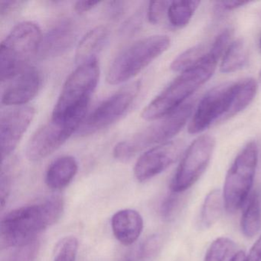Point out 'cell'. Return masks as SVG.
Listing matches in <instances>:
<instances>
[{
	"instance_id": "23",
	"label": "cell",
	"mask_w": 261,
	"mask_h": 261,
	"mask_svg": "<svg viewBox=\"0 0 261 261\" xmlns=\"http://www.w3.org/2000/svg\"><path fill=\"white\" fill-rule=\"evenodd\" d=\"M199 5V1L180 0L170 2L168 8L167 16L171 25L175 28L186 27Z\"/></svg>"
},
{
	"instance_id": "30",
	"label": "cell",
	"mask_w": 261,
	"mask_h": 261,
	"mask_svg": "<svg viewBox=\"0 0 261 261\" xmlns=\"http://www.w3.org/2000/svg\"><path fill=\"white\" fill-rule=\"evenodd\" d=\"M161 247V239L158 235H152L144 241L138 252V258L140 259H149L155 256Z\"/></svg>"
},
{
	"instance_id": "27",
	"label": "cell",
	"mask_w": 261,
	"mask_h": 261,
	"mask_svg": "<svg viewBox=\"0 0 261 261\" xmlns=\"http://www.w3.org/2000/svg\"><path fill=\"white\" fill-rule=\"evenodd\" d=\"M79 241L74 237H66L58 244L53 261H75Z\"/></svg>"
},
{
	"instance_id": "29",
	"label": "cell",
	"mask_w": 261,
	"mask_h": 261,
	"mask_svg": "<svg viewBox=\"0 0 261 261\" xmlns=\"http://www.w3.org/2000/svg\"><path fill=\"white\" fill-rule=\"evenodd\" d=\"M170 2L169 1H152L148 7V19L152 24L161 22L165 14L167 13Z\"/></svg>"
},
{
	"instance_id": "22",
	"label": "cell",
	"mask_w": 261,
	"mask_h": 261,
	"mask_svg": "<svg viewBox=\"0 0 261 261\" xmlns=\"http://www.w3.org/2000/svg\"><path fill=\"white\" fill-rule=\"evenodd\" d=\"M248 59V50L242 39L231 42L226 50L221 61V70L222 73H233L241 70L246 65Z\"/></svg>"
},
{
	"instance_id": "2",
	"label": "cell",
	"mask_w": 261,
	"mask_h": 261,
	"mask_svg": "<svg viewBox=\"0 0 261 261\" xmlns=\"http://www.w3.org/2000/svg\"><path fill=\"white\" fill-rule=\"evenodd\" d=\"M218 62V59L208 53L198 65L183 71L172 81L143 109L142 117L155 121L179 108L213 75Z\"/></svg>"
},
{
	"instance_id": "39",
	"label": "cell",
	"mask_w": 261,
	"mask_h": 261,
	"mask_svg": "<svg viewBox=\"0 0 261 261\" xmlns=\"http://www.w3.org/2000/svg\"><path fill=\"white\" fill-rule=\"evenodd\" d=\"M259 82H260V84H261V70H260V71H259Z\"/></svg>"
},
{
	"instance_id": "32",
	"label": "cell",
	"mask_w": 261,
	"mask_h": 261,
	"mask_svg": "<svg viewBox=\"0 0 261 261\" xmlns=\"http://www.w3.org/2000/svg\"><path fill=\"white\" fill-rule=\"evenodd\" d=\"M0 187H1V190H0V193H1L0 195H0V197H1V204H2L3 207L5 205V202L7 198H8L10 189V178L7 171L4 172V170H2Z\"/></svg>"
},
{
	"instance_id": "5",
	"label": "cell",
	"mask_w": 261,
	"mask_h": 261,
	"mask_svg": "<svg viewBox=\"0 0 261 261\" xmlns=\"http://www.w3.org/2000/svg\"><path fill=\"white\" fill-rule=\"evenodd\" d=\"M42 34L37 24L19 22L10 31L0 46V79L11 80L28 68L29 62L37 56Z\"/></svg>"
},
{
	"instance_id": "13",
	"label": "cell",
	"mask_w": 261,
	"mask_h": 261,
	"mask_svg": "<svg viewBox=\"0 0 261 261\" xmlns=\"http://www.w3.org/2000/svg\"><path fill=\"white\" fill-rule=\"evenodd\" d=\"M36 115L33 107H21L6 113L0 121V146L2 163L17 147Z\"/></svg>"
},
{
	"instance_id": "20",
	"label": "cell",
	"mask_w": 261,
	"mask_h": 261,
	"mask_svg": "<svg viewBox=\"0 0 261 261\" xmlns=\"http://www.w3.org/2000/svg\"><path fill=\"white\" fill-rule=\"evenodd\" d=\"M223 192L215 189L207 194L204 198L200 215L199 224L202 228H209L221 218L224 209Z\"/></svg>"
},
{
	"instance_id": "11",
	"label": "cell",
	"mask_w": 261,
	"mask_h": 261,
	"mask_svg": "<svg viewBox=\"0 0 261 261\" xmlns=\"http://www.w3.org/2000/svg\"><path fill=\"white\" fill-rule=\"evenodd\" d=\"M83 120L51 118L30 138L25 150L27 159L33 162L40 161L56 152L75 131L77 132Z\"/></svg>"
},
{
	"instance_id": "7",
	"label": "cell",
	"mask_w": 261,
	"mask_h": 261,
	"mask_svg": "<svg viewBox=\"0 0 261 261\" xmlns=\"http://www.w3.org/2000/svg\"><path fill=\"white\" fill-rule=\"evenodd\" d=\"M258 163V146L247 143L232 163L224 181V204L230 213L239 210L248 198Z\"/></svg>"
},
{
	"instance_id": "34",
	"label": "cell",
	"mask_w": 261,
	"mask_h": 261,
	"mask_svg": "<svg viewBox=\"0 0 261 261\" xmlns=\"http://www.w3.org/2000/svg\"><path fill=\"white\" fill-rule=\"evenodd\" d=\"M123 11H124V3L113 1L108 4L107 13L111 19H117L120 17Z\"/></svg>"
},
{
	"instance_id": "4",
	"label": "cell",
	"mask_w": 261,
	"mask_h": 261,
	"mask_svg": "<svg viewBox=\"0 0 261 261\" xmlns=\"http://www.w3.org/2000/svg\"><path fill=\"white\" fill-rule=\"evenodd\" d=\"M194 101H188L170 114L149 125L127 140L120 142L114 149V156L126 162L149 146L170 141L181 131L192 114Z\"/></svg>"
},
{
	"instance_id": "21",
	"label": "cell",
	"mask_w": 261,
	"mask_h": 261,
	"mask_svg": "<svg viewBox=\"0 0 261 261\" xmlns=\"http://www.w3.org/2000/svg\"><path fill=\"white\" fill-rule=\"evenodd\" d=\"M257 92V83L253 79H245L235 82L233 103L228 119L245 110L253 101Z\"/></svg>"
},
{
	"instance_id": "17",
	"label": "cell",
	"mask_w": 261,
	"mask_h": 261,
	"mask_svg": "<svg viewBox=\"0 0 261 261\" xmlns=\"http://www.w3.org/2000/svg\"><path fill=\"white\" fill-rule=\"evenodd\" d=\"M79 165L74 157H60L55 160L46 172L45 182L53 190H60L67 187L75 176Z\"/></svg>"
},
{
	"instance_id": "12",
	"label": "cell",
	"mask_w": 261,
	"mask_h": 261,
	"mask_svg": "<svg viewBox=\"0 0 261 261\" xmlns=\"http://www.w3.org/2000/svg\"><path fill=\"white\" fill-rule=\"evenodd\" d=\"M182 140H171L151 148L137 160L134 175L139 181H146L172 166L184 152Z\"/></svg>"
},
{
	"instance_id": "26",
	"label": "cell",
	"mask_w": 261,
	"mask_h": 261,
	"mask_svg": "<svg viewBox=\"0 0 261 261\" xmlns=\"http://www.w3.org/2000/svg\"><path fill=\"white\" fill-rule=\"evenodd\" d=\"M39 249L40 244L39 240H34L23 245L14 247V250L4 261H36Z\"/></svg>"
},
{
	"instance_id": "15",
	"label": "cell",
	"mask_w": 261,
	"mask_h": 261,
	"mask_svg": "<svg viewBox=\"0 0 261 261\" xmlns=\"http://www.w3.org/2000/svg\"><path fill=\"white\" fill-rule=\"evenodd\" d=\"M12 80L3 93L2 103L6 106L25 105L39 92L41 77L34 67H28Z\"/></svg>"
},
{
	"instance_id": "37",
	"label": "cell",
	"mask_w": 261,
	"mask_h": 261,
	"mask_svg": "<svg viewBox=\"0 0 261 261\" xmlns=\"http://www.w3.org/2000/svg\"><path fill=\"white\" fill-rule=\"evenodd\" d=\"M134 18L132 20L128 22L127 23L125 24L124 30L123 31L126 32V33H132L134 32V30H137L138 25H140V21H139V18Z\"/></svg>"
},
{
	"instance_id": "28",
	"label": "cell",
	"mask_w": 261,
	"mask_h": 261,
	"mask_svg": "<svg viewBox=\"0 0 261 261\" xmlns=\"http://www.w3.org/2000/svg\"><path fill=\"white\" fill-rule=\"evenodd\" d=\"M181 194L170 191V193L163 199L160 208V215L163 219L169 221L175 216L182 201Z\"/></svg>"
},
{
	"instance_id": "24",
	"label": "cell",
	"mask_w": 261,
	"mask_h": 261,
	"mask_svg": "<svg viewBox=\"0 0 261 261\" xmlns=\"http://www.w3.org/2000/svg\"><path fill=\"white\" fill-rule=\"evenodd\" d=\"M210 47L204 44H198L186 50L174 59L170 65L171 70L181 73L193 68L207 56Z\"/></svg>"
},
{
	"instance_id": "38",
	"label": "cell",
	"mask_w": 261,
	"mask_h": 261,
	"mask_svg": "<svg viewBox=\"0 0 261 261\" xmlns=\"http://www.w3.org/2000/svg\"><path fill=\"white\" fill-rule=\"evenodd\" d=\"M247 257H246L245 253L244 251H239L235 253L230 261H246Z\"/></svg>"
},
{
	"instance_id": "40",
	"label": "cell",
	"mask_w": 261,
	"mask_h": 261,
	"mask_svg": "<svg viewBox=\"0 0 261 261\" xmlns=\"http://www.w3.org/2000/svg\"><path fill=\"white\" fill-rule=\"evenodd\" d=\"M125 261H134V259H131V258H129V259H126Z\"/></svg>"
},
{
	"instance_id": "35",
	"label": "cell",
	"mask_w": 261,
	"mask_h": 261,
	"mask_svg": "<svg viewBox=\"0 0 261 261\" xmlns=\"http://www.w3.org/2000/svg\"><path fill=\"white\" fill-rule=\"evenodd\" d=\"M100 4L99 1H77L74 4V11L79 14H82L95 8Z\"/></svg>"
},
{
	"instance_id": "41",
	"label": "cell",
	"mask_w": 261,
	"mask_h": 261,
	"mask_svg": "<svg viewBox=\"0 0 261 261\" xmlns=\"http://www.w3.org/2000/svg\"><path fill=\"white\" fill-rule=\"evenodd\" d=\"M259 46H260V48H261V37H260V39H259Z\"/></svg>"
},
{
	"instance_id": "1",
	"label": "cell",
	"mask_w": 261,
	"mask_h": 261,
	"mask_svg": "<svg viewBox=\"0 0 261 261\" xmlns=\"http://www.w3.org/2000/svg\"><path fill=\"white\" fill-rule=\"evenodd\" d=\"M63 212V200L59 197L11 211L0 224V247L14 248L36 240L60 219Z\"/></svg>"
},
{
	"instance_id": "18",
	"label": "cell",
	"mask_w": 261,
	"mask_h": 261,
	"mask_svg": "<svg viewBox=\"0 0 261 261\" xmlns=\"http://www.w3.org/2000/svg\"><path fill=\"white\" fill-rule=\"evenodd\" d=\"M108 34V29L102 25L92 29L85 34L76 48V63L82 65L88 61L97 59L96 56L106 43Z\"/></svg>"
},
{
	"instance_id": "16",
	"label": "cell",
	"mask_w": 261,
	"mask_h": 261,
	"mask_svg": "<svg viewBox=\"0 0 261 261\" xmlns=\"http://www.w3.org/2000/svg\"><path fill=\"white\" fill-rule=\"evenodd\" d=\"M111 227L116 239L123 245L129 246L138 240L143 231V218L137 211L123 209L113 215Z\"/></svg>"
},
{
	"instance_id": "25",
	"label": "cell",
	"mask_w": 261,
	"mask_h": 261,
	"mask_svg": "<svg viewBox=\"0 0 261 261\" xmlns=\"http://www.w3.org/2000/svg\"><path fill=\"white\" fill-rule=\"evenodd\" d=\"M234 249L235 244L230 238H217L207 249L204 261H225Z\"/></svg>"
},
{
	"instance_id": "19",
	"label": "cell",
	"mask_w": 261,
	"mask_h": 261,
	"mask_svg": "<svg viewBox=\"0 0 261 261\" xmlns=\"http://www.w3.org/2000/svg\"><path fill=\"white\" fill-rule=\"evenodd\" d=\"M241 230L247 238H253L261 227V200L259 193L255 191L249 198L243 212Z\"/></svg>"
},
{
	"instance_id": "31",
	"label": "cell",
	"mask_w": 261,
	"mask_h": 261,
	"mask_svg": "<svg viewBox=\"0 0 261 261\" xmlns=\"http://www.w3.org/2000/svg\"><path fill=\"white\" fill-rule=\"evenodd\" d=\"M250 2H244V1H219L215 3V8L217 12L224 13V12L232 11L237 9L241 8Z\"/></svg>"
},
{
	"instance_id": "10",
	"label": "cell",
	"mask_w": 261,
	"mask_h": 261,
	"mask_svg": "<svg viewBox=\"0 0 261 261\" xmlns=\"http://www.w3.org/2000/svg\"><path fill=\"white\" fill-rule=\"evenodd\" d=\"M138 84L115 93L102 102L88 117L77 129V135L87 137L96 134L121 118L130 108L138 93Z\"/></svg>"
},
{
	"instance_id": "6",
	"label": "cell",
	"mask_w": 261,
	"mask_h": 261,
	"mask_svg": "<svg viewBox=\"0 0 261 261\" xmlns=\"http://www.w3.org/2000/svg\"><path fill=\"white\" fill-rule=\"evenodd\" d=\"M170 45V39L164 35L136 41L122 50L113 60L108 68L107 81L110 85H117L133 79L167 51Z\"/></svg>"
},
{
	"instance_id": "36",
	"label": "cell",
	"mask_w": 261,
	"mask_h": 261,
	"mask_svg": "<svg viewBox=\"0 0 261 261\" xmlns=\"http://www.w3.org/2000/svg\"><path fill=\"white\" fill-rule=\"evenodd\" d=\"M246 261H261V236L250 249Z\"/></svg>"
},
{
	"instance_id": "33",
	"label": "cell",
	"mask_w": 261,
	"mask_h": 261,
	"mask_svg": "<svg viewBox=\"0 0 261 261\" xmlns=\"http://www.w3.org/2000/svg\"><path fill=\"white\" fill-rule=\"evenodd\" d=\"M23 4L24 2H21V1L1 0L0 1V16L1 18H4V16L10 14Z\"/></svg>"
},
{
	"instance_id": "9",
	"label": "cell",
	"mask_w": 261,
	"mask_h": 261,
	"mask_svg": "<svg viewBox=\"0 0 261 261\" xmlns=\"http://www.w3.org/2000/svg\"><path fill=\"white\" fill-rule=\"evenodd\" d=\"M234 88L235 82L224 83L204 94L189 123V134H200L214 123L227 120L233 103Z\"/></svg>"
},
{
	"instance_id": "3",
	"label": "cell",
	"mask_w": 261,
	"mask_h": 261,
	"mask_svg": "<svg viewBox=\"0 0 261 261\" xmlns=\"http://www.w3.org/2000/svg\"><path fill=\"white\" fill-rule=\"evenodd\" d=\"M100 79L97 59L88 61L68 76L53 109L51 118L58 120L81 119L85 114Z\"/></svg>"
},
{
	"instance_id": "14",
	"label": "cell",
	"mask_w": 261,
	"mask_h": 261,
	"mask_svg": "<svg viewBox=\"0 0 261 261\" xmlns=\"http://www.w3.org/2000/svg\"><path fill=\"white\" fill-rule=\"evenodd\" d=\"M77 39V28L72 21H61L42 35L37 56L41 59L61 56L69 49Z\"/></svg>"
},
{
	"instance_id": "8",
	"label": "cell",
	"mask_w": 261,
	"mask_h": 261,
	"mask_svg": "<svg viewBox=\"0 0 261 261\" xmlns=\"http://www.w3.org/2000/svg\"><path fill=\"white\" fill-rule=\"evenodd\" d=\"M215 147L212 136L198 137L183 155L170 183V191L183 193L192 187L207 169Z\"/></svg>"
}]
</instances>
